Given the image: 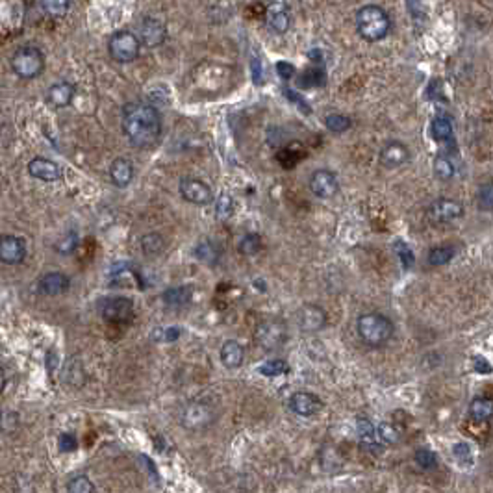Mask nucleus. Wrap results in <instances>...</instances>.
I'll use <instances>...</instances> for the list:
<instances>
[{
  "label": "nucleus",
  "mask_w": 493,
  "mask_h": 493,
  "mask_svg": "<svg viewBox=\"0 0 493 493\" xmlns=\"http://www.w3.org/2000/svg\"><path fill=\"white\" fill-rule=\"evenodd\" d=\"M123 132L137 149H147L161 136L160 112L150 104L130 102L123 108Z\"/></svg>",
  "instance_id": "nucleus-1"
},
{
  "label": "nucleus",
  "mask_w": 493,
  "mask_h": 493,
  "mask_svg": "<svg viewBox=\"0 0 493 493\" xmlns=\"http://www.w3.org/2000/svg\"><path fill=\"white\" fill-rule=\"evenodd\" d=\"M356 330L363 343H368L369 347H381L392 339L395 327H393L392 319L384 314L369 312V314H362L358 317Z\"/></svg>",
  "instance_id": "nucleus-2"
},
{
  "label": "nucleus",
  "mask_w": 493,
  "mask_h": 493,
  "mask_svg": "<svg viewBox=\"0 0 493 493\" xmlns=\"http://www.w3.org/2000/svg\"><path fill=\"white\" fill-rule=\"evenodd\" d=\"M390 17L381 6L369 4L356 13V30L365 41H382L390 34Z\"/></svg>",
  "instance_id": "nucleus-3"
},
{
  "label": "nucleus",
  "mask_w": 493,
  "mask_h": 493,
  "mask_svg": "<svg viewBox=\"0 0 493 493\" xmlns=\"http://www.w3.org/2000/svg\"><path fill=\"white\" fill-rule=\"evenodd\" d=\"M12 69L23 80L37 78L45 69V54L34 45H24L13 54Z\"/></svg>",
  "instance_id": "nucleus-4"
},
{
  "label": "nucleus",
  "mask_w": 493,
  "mask_h": 493,
  "mask_svg": "<svg viewBox=\"0 0 493 493\" xmlns=\"http://www.w3.org/2000/svg\"><path fill=\"white\" fill-rule=\"evenodd\" d=\"M108 48H110V56L113 60L119 61V63H130L139 56V50H141V41L136 34H132L128 30H121L115 32L112 37H110V43H108Z\"/></svg>",
  "instance_id": "nucleus-5"
},
{
  "label": "nucleus",
  "mask_w": 493,
  "mask_h": 493,
  "mask_svg": "<svg viewBox=\"0 0 493 493\" xmlns=\"http://www.w3.org/2000/svg\"><path fill=\"white\" fill-rule=\"evenodd\" d=\"M254 338L265 351H276L288 341V328L280 319H265L256 327Z\"/></svg>",
  "instance_id": "nucleus-6"
},
{
  "label": "nucleus",
  "mask_w": 493,
  "mask_h": 493,
  "mask_svg": "<svg viewBox=\"0 0 493 493\" xmlns=\"http://www.w3.org/2000/svg\"><path fill=\"white\" fill-rule=\"evenodd\" d=\"M99 314L108 323H126L134 315V303L128 297H106L99 303Z\"/></svg>",
  "instance_id": "nucleus-7"
},
{
  "label": "nucleus",
  "mask_w": 493,
  "mask_h": 493,
  "mask_svg": "<svg viewBox=\"0 0 493 493\" xmlns=\"http://www.w3.org/2000/svg\"><path fill=\"white\" fill-rule=\"evenodd\" d=\"M214 419L215 414L212 404L204 403V401H193L182 412V425L190 430H202V428L210 427Z\"/></svg>",
  "instance_id": "nucleus-8"
},
{
  "label": "nucleus",
  "mask_w": 493,
  "mask_h": 493,
  "mask_svg": "<svg viewBox=\"0 0 493 493\" xmlns=\"http://www.w3.org/2000/svg\"><path fill=\"white\" fill-rule=\"evenodd\" d=\"M328 323V314L325 312L323 306L314 303L303 304L301 308L297 310V325L303 332L314 334L319 332L323 328L327 327Z\"/></svg>",
  "instance_id": "nucleus-9"
},
{
  "label": "nucleus",
  "mask_w": 493,
  "mask_h": 493,
  "mask_svg": "<svg viewBox=\"0 0 493 493\" xmlns=\"http://www.w3.org/2000/svg\"><path fill=\"white\" fill-rule=\"evenodd\" d=\"M179 190L182 199L190 204H195V206H208L214 202V193L210 190V185L199 179L185 177V179L180 180Z\"/></svg>",
  "instance_id": "nucleus-10"
},
{
  "label": "nucleus",
  "mask_w": 493,
  "mask_h": 493,
  "mask_svg": "<svg viewBox=\"0 0 493 493\" xmlns=\"http://www.w3.org/2000/svg\"><path fill=\"white\" fill-rule=\"evenodd\" d=\"M310 191L319 199H332L338 195L339 182L338 177L328 169H317L310 177Z\"/></svg>",
  "instance_id": "nucleus-11"
},
{
  "label": "nucleus",
  "mask_w": 493,
  "mask_h": 493,
  "mask_svg": "<svg viewBox=\"0 0 493 493\" xmlns=\"http://www.w3.org/2000/svg\"><path fill=\"white\" fill-rule=\"evenodd\" d=\"M26 258V241L19 236H0V262L6 265H19Z\"/></svg>",
  "instance_id": "nucleus-12"
},
{
  "label": "nucleus",
  "mask_w": 493,
  "mask_h": 493,
  "mask_svg": "<svg viewBox=\"0 0 493 493\" xmlns=\"http://www.w3.org/2000/svg\"><path fill=\"white\" fill-rule=\"evenodd\" d=\"M428 217L432 223H452V221L460 219L463 215V206L454 199H440L430 204L428 208Z\"/></svg>",
  "instance_id": "nucleus-13"
},
{
  "label": "nucleus",
  "mask_w": 493,
  "mask_h": 493,
  "mask_svg": "<svg viewBox=\"0 0 493 493\" xmlns=\"http://www.w3.org/2000/svg\"><path fill=\"white\" fill-rule=\"evenodd\" d=\"M288 406H290V410H292L293 414H297V416H303V417H310L321 412L323 401L317 397V395H314V393L297 392L290 397Z\"/></svg>",
  "instance_id": "nucleus-14"
},
{
  "label": "nucleus",
  "mask_w": 493,
  "mask_h": 493,
  "mask_svg": "<svg viewBox=\"0 0 493 493\" xmlns=\"http://www.w3.org/2000/svg\"><path fill=\"white\" fill-rule=\"evenodd\" d=\"M379 160H381V165L386 169H397L410 160V150L401 141H390L382 147Z\"/></svg>",
  "instance_id": "nucleus-15"
},
{
  "label": "nucleus",
  "mask_w": 493,
  "mask_h": 493,
  "mask_svg": "<svg viewBox=\"0 0 493 493\" xmlns=\"http://www.w3.org/2000/svg\"><path fill=\"white\" fill-rule=\"evenodd\" d=\"M139 34H141V43L147 47L154 48L160 47L161 43L167 39L165 24L154 17H145L139 24Z\"/></svg>",
  "instance_id": "nucleus-16"
},
{
  "label": "nucleus",
  "mask_w": 493,
  "mask_h": 493,
  "mask_svg": "<svg viewBox=\"0 0 493 493\" xmlns=\"http://www.w3.org/2000/svg\"><path fill=\"white\" fill-rule=\"evenodd\" d=\"M39 292L43 295H48V297H58V295H63V293L71 288V279L67 276L66 273H60V271H52V273L43 274L39 279Z\"/></svg>",
  "instance_id": "nucleus-17"
},
{
  "label": "nucleus",
  "mask_w": 493,
  "mask_h": 493,
  "mask_svg": "<svg viewBox=\"0 0 493 493\" xmlns=\"http://www.w3.org/2000/svg\"><path fill=\"white\" fill-rule=\"evenodd\" d=\"M28 172L37 180L43 182H56L61 179V167L47 158H34L28 163Z\"/></svg>",
  "instance_id": "nucleus-18"
},
{
  "label": "nucleus",
  "mask_w": 493,
  "mask_h": 493,
  "mask_svg": "<svg viewBox=\"0 0 493 493\" xmlns=\"http://www.w3.org/2000/svg\"><path fill=\"white\" fill-rule=\"evenodd\" d=\"M74 95H77V88L71 82H58L48 88L47 99L54 108H66L71 104Z\"/></svg>",
  "instance_id": "nucleus-19"
},
{
  "label": "nucleus",
  "mask_w": 493,
  "mask_h": 493,
  "mask_svg": "<svg viewBox=\"0 0 493 493\" xmlns=\"http://www.w3.org/2000/svg\"><path fill=\"white\" fill-rule=\"evenodd\" d=\"M265 21H268L271 30H274L276 34H284L290 28V12H288V8L282 2H273L268 8Z\"/></svg>",
  "instance_id": "nucleus-20"
},
{
  "label": "nucleus",
  "mask_w": 493,
  "mask_h": 493,
  "mask_svg": "<svg viewBox=\"0 0 493 493\" xmlns=\"http://www.w3.org/2000/svg\"><path fill=\"white\" fill-rule=\"evenodd\" d=\"M110 179L117 188H126L134 180V163L126 158H117L110 165Z\"/></svg>",
  "instance_id": "nucleus-21"
},
{
  "label": "nucleus",
  "mask_w": 493,
  "mask_h": 493,
  "mask_svg": "<svg viewBox=\"0 0 493 493\" xmlns=\"http://www.w3.org/2000/svg\"><path fill=\"white\" fill-rule=\"evenodd\" d=\"M193 254L201 263H206V265H217L223 256V249L219 247V243H215L212 239H204V241H199L193 249Z\"/></svg>",
  "instance_id": "nucleus-22"
},
{
  "label": "nucleus",
  "mask_w": 493,
  "mask_h": 493,
  "mask_svg": "<svg viewBox=\"0 0 493 493\" xmlns=\"http://www.w3.org/2000/svg\"><path fill=\"white\" fill-rule=\"evenodd\" d=\"M245 351L239 341L236 339H226L221 347V362L228 369H236L243 363Z\"/></svg>",
  "instance_id": "nucleus-23"
},
{
  "label": "nucleus",
  "mask_w": 493,
  "mask_h": 493,
  "mask_svg": "<svg viewBox=\"0 0 493 493\" xmlns=\"http://www.w3.org/2000/svg\"><path fill=\"white\" fill-rule=\"evenodd\" d=\"M191 297H193L191 285H174V288L165 290L161 295L167 306H184V304L190 303Z\"/></svg>",
  "instance_id": "nucleus-24"
},
{
  "label": "nucleus",
  "mask_w": 493,
  "mask_h": 493,
  "mask_svg": "<svg viewBox=\"0 0 493 493\" xmlns=\"http://www.w3.org/2000/svg\"><path fill=\"white\" fill-rule=\"evenodd\" d=\"M470 416L475 421L486 423L493 417V401L490 397H476L470 404Z\"/></svg>",
  "instance_id": "nucleus-25"
},
{
  "label": "nucleus",
  "mask_w": 493,
  "mask_h": 493,
  "mask_svg": "<svg viewBox=\"0 0 493 493\" xmlns=\"http://www.w3.org/2000/svg\"><path fill=\"white\" fill-rule=\"evenodd\" d=\"M141 250L145 256H160L165 250V239L158 232H149L141 238Z\"/></svg>",
  "instance_id": "nucleus-26"
},
{
  "label": "nucleus",
  "mask_w": 493,
  "mask_h": 493,
  "mask_svg": "<svg viewBox=\"0 0 493 493\" xmlns=\"http://www.w3.org/2000/svg\"><path fill=\"white\" fill-rule=\"evenodd\" d=\"M430 132H432V137L436 141H449V139H452L454 128H452L449 117H436L430 125Z\"/></svg>",
  "instance_id": "nucleus-27"
},
{
  "label": "nucleus",
  "mask_w": 493,
  "mask_h": 493,
  "mask_svg": "<svg viewBox=\"0 0 493 493\" xmlns=\"http://www.w3.org/2000/svg\"><path fill=\"white\" fill-rule=\"evenodd\" d=\"M454 254H456V249H454V247H449V245L434 247V249H430V252H428V263L434 265V268L447 265V263L454 258Z\"/></svg>",
  "instance_id": "nucleus-28"
},
{
  "label": "nucleus",
  "mask_w": 493,
  "mask_h": 493,
  "mask_svg": "<svg viewBox=\"0 0 493 493\" xmlns=\"http://www.w3.org/2000/svg\"><path fill=\"white\" fill-rule=\"evenodd\" d=\"M262 250V238L258 234H245L243 238L239 239L238 252L243 256H254Z\"/></svg>",
  "instance_id": "nucleus-29"
},
{
  "label": "nucleus",
  "mask_w": 493,
  "mask_h": 493,
  "mask_svg": "<svg viewBox=\"0 0 493 493\" xmlns=\"http://www.w3.org/2000/svg\"><path fill=\"white\" fill-rule=\"evenodd\" d=\"M454 172H456L454 163L447 156H436V160H434V174H436V179L451 180L454 177Z\"/></svg>",
  "instance_id": "nucleus-30"
},
{
  "label": "nucleus",
  "mask_w": 493,
  "mask_h": 493,
  "mask_svg": "<svg viewBox=\"0 0 493 493\" xmlns=\"http://www.w3.org/2000/svg\"><path fill=\"white\" fill-rule=\"evenodd\" d=\"M393 250H395V254L399 256V260H401L404 269H412L416 265V254H414V250L410 249V245L404 243L403 239H397V241H395Z\"/></svg>",
  "instance_id": "nucleus-31"
},
{
  "label": "nucleus",
  "mask_w": 493,
  "mask_h": 493,
  "mask_svg": "<svg viewBox=\"0 0 493 493\" xmlns=\"http://www.w3.org/2000/svg\"><path fill=\"white\" fill-rule=\"evenodd\" d=\"M414 460H416V463L421 467V470H436L438 467V454L434 451H430V449H427V447H421V449H417L416 454H414Z\"/></svg>",
  "instance_id": "nucleus-32"
},
{
  "label": "nucleus",
  "mask_w": 493,
  "mask_h": 493,
  "mask_svg": "<svg viewBox=\"0 0 493 493\" xmlns=\"http://www.w3.org/2000/svg\"><path fill=\"white\" fill-rule=\"evenodd\" d=\"M41 8L50 17H63L71 8V0H41Z\"/></svg>",
  "instance_id": "nucleus-33"
},
{
  "label": "nucleus",
  "mask_w": 493,
  "mask_h": 493,
  "mask_svg": "<svg viewBox=\"0 0 493 493\" xmlns=\"http://www.w3.org/2000/svg\"><path fill=\"white\" fill-rule=\"evenodd\" d=\"M325 125L330 132H336V134H341V132L349 130L351 128V119L347 115H341V113H330L325 117Z\"/></svg>",
  "instance_id": "nucleus-34"
},
{
  "label": "nucleus",
  "mask_w": 493,
  "mask_h": 493,
  "mask_svg": "<svg viewBox=\"0 0 493 493\" xmlns=\"http://www.w3.org/2000/svg\"><path fill=\"white\" fill-rule=\"evenodd\" d=\"M356 432L358 436H360L362 445L376 441V428H374L373 423L369 421V419H365V417H360V419L356 421Z\"/></svg>",
  "instance_id": "nucleus-35"
},
{
  "label": "nucleus",
  "mask_w": 493,
  "mask_h": 493,
  "mask_svg": "<svg viewBox=\"0 0 493 493\" xmlns=\"http://www.w3.org/2000/svg\"><path fill=\"white\" fill-rule=\"evenodd\" d=\"M290 371V365L284 362V360H269V362L262 363L258 368V373L263 374V376H280V374H285Z\"/></svg>",
  "instance_id": "nucleus-36"
},
{
  "label": "nucleus",
  "mask_w": 493,
  "mask_h": 493,
  "mask_svg": "<svg viewBox=\"0 0 493 493\" xmlns=\"http://www.w3.org/2000/svg\"><path fill=\"white\" fill-rule=\"evenodd\" d=\"M376 434H379V438H381L386 445H397L399 441H401V432H399L395 425H392V423H381V425L376 427Z\"/></svg>",
  "instance_id": "nucleus-37"
},
{
  "label": "nucleus",
  "mask_w": 493,
  "mask_h": 493,
  "mask_svg": "<svg viewBox=\"0 0 493 493\" xmlns=\"http://www.w3.org/2000/svg\"><path fill=\"white\" fill-rule=\"evenodd\" d=\"M67 492L69 493H93L95 492V484L90 481V476L78 475L69 481V484H67Z\"/></svg>",
  "instance_id": "nucleus-38"
},
{
  "label": "nucleus",
  "mask_w": 493,
  "mask_h": 493,
  "mask_svg": "<svg viewBox=\"0 0 493 493\" xmlns=\"http://www.w3.org/2000/svg\"><path fill=\"white\" fill-rule=\"evenodd\" d=\"M215 210L219 219H228L234 214V199L228 193H221L219 199L215 201Z\"/></svg>",
  "instance_id": "nucleus-39"
},
{
  "label": "nucleus",
  "mask_w": 493,
  "mask_h": 493,
  "mask_svg": "<svg viewBox=\"0 0 493 493\" xmlns=\"http://www.w3.org/2000/svg\"><path fill=\"white\" fill-rule=\"evenodd\" d=\"M182 334V328L179 327H163V328H154L150 338L156 339V341H177Z\"/></svg>",
  "instance_id": "nucleus-40"
},
{
  "label": "nucleus",
  "mask_w": 493,
  "mask_h": 493,
  "mask_svg": "<svg viewBox=\"0 0 493 493\" xmlns=\"http://www.w3.org/2000/svg\"><path fill=\"white\" fill-rule=\"evenodd\" d=\"M78 247V234L77 232H67L66 238L60 239L58 241V245H56V250L58 252H61V254H71V252H74V249Z\"/></svg>",
  "instance_id": "nucleus-41"
},
{
  "label": "nucleus",
  "mask_w": 493,
  "mask_h": 493,
  "mask_svg": "<svg viewBox=\"0 0 493 493\" xmlns=\"http://www.w3.org/2000/svg\"><path fill=\"white\" fill-rule=\"evenodd\" d=\"M493 197H492V184L487 182L479 190V208L482 212H492Z\"/></svg>",
  "instance_id": "nucleus-42"
},
{
  "label": "nucleus",
  "mask_w": 493,
  "mask_h": 493,
  "mask_svg": "<svg viewBox=\"0 0 493 493\" xmlns=\"http://www.w3.org/2000/svg\"><path fill=\"white\" fill-rule=\"evenodd\" d=\"M58 449L61 452H74L78 449V440L77 436L71 432H63L60 434L58 438Z\"/></svg>",
  "instance_id": "nucleus-43"
},
{
  "label": "nucleus",
  "mask_w": 493,
  "mask_h": 493,
  "mask_svg": "<svg viewBox=\"0 0 493 493\" xmlns=\"http://www.w3.org/2000/svg\"><path fill=\"white\" fill-rule=\"evenodd\" d=\"M452 452L458 458V462H471V447L467 443H456V445L452 447Z\"/></svg>",
  "instance_id": "nucleus-44"
},
{
  "label": "nucleus",
  "mask_w": 493,
  "mask_h": 493,
  "mask_svg": "<svg viewBox=\"0 0 493 493\" xmlns=\"http://www.w3.org/2000/svg\"><path fill=\"white\" fill-rule=\"evenodd\" d=\"M475 371L476 373H492V365L484 358H475Z\"/></svg>",
  "instance_id": "nucleus-45"
},
{
  "label": "nucleus",
  "mask_w": 493,
  "mask_h": 493,
  "mask_svg": "<svg viewBox=\"0 0 493 493\" xmlns=\"http://www.w3.org/2000/svg\"><path fill=\"white\" fill-rule=\"evenodd\" d=\"M279 72L282 78H292L295 69H293V66H290V63H279Z\"/></svg>",
  "instance_id": "nucleus-46"
},
{
  "label": "nucleus",
  "mask_w": 493,
  "mask_h": 493,
  "mask_svg": "<svg viewBox=\"0 0 493 493\" xmlns=\"http://www.w3.org/2000/svg\"><path fill=\"white\" fill-rule=\"evenodd\" d=\"M4 386H6V374H4V369L0 368V392L4 390Z\"/></svg>",
  "instance_id": "nucleus-47"
}]
</instances>
